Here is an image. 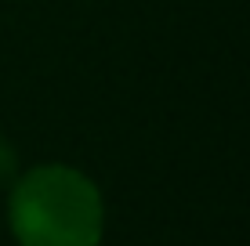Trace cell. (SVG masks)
I'll use <instances>...</instances> for the list:
<instances>
[{
	"instance_id": "obj_1",
	"label": "cell",
	"mask_w": 250,
	"mask_h": 246,
	"mask_svg": "<svg viewBox=\"0 0 250 246\" xmlns=\"http://www.w3.org/2000/svg\"><path fill=\"white\" fill-rule=\"evenodd\" d=\"M11 225L22 246H94L102 235V199L83 174L40 167L15 189Z\"/></svg>"
},
{
	"instance_id": "obj_2",
	"label": "cell",
	"mask_w": 250,
	"mask_h": 246,
	"mask_svg": "<svg viewBox=\"0 0 250 246\" xmlns=\"http://www.w3.org/2000/svg\"><path fill=\"white\" fill-rule=\"evenodd\" d=\"M11 170H15V152H11L7 141H0V181L11 177Z\"/></svg>"
}]
</instances>
